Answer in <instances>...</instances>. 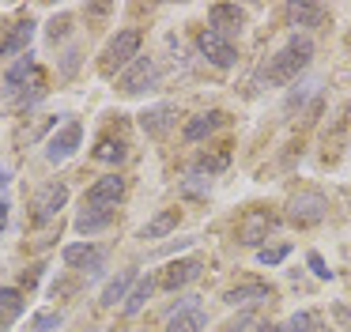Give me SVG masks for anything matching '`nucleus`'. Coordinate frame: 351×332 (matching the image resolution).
<instances>
[{
  "label": "nucleus",
  "mask_w": 351,
  "mask_h": 332,
  "mask_svg": "<svg viewBox=\"0 0 351 332\" xmlns=\"http://www.w3.org/2000/svg\"><path fill=\"white\" fill-rule=\"evenodd\" d=\"M197 49H200V57L208 60V64H215V68H234L238 64V49H234V42H230L227 34H219V30H200V38H197Z\"/></svg>",
  "instance_id": "4"
},
{
  "label": "nucleus",
  "mask_w": 351,
  "mask_h": 332,
  "mask_svg": "<svg viewBox=\"0 0 351 332\" xmlns=\"http://www.w3.org/2000/svg\"><path fill=\"white\" fill-rule=\"evenodd\" d=\"M61 257L69 268H80V272H99L102 261H106L102 246H91V241H72V246H64Z\"/></svg>",
  "instance_id": "10"
},
{
  "label": "nucleus",
  "mask_w": 351,
  "mask_h": 332,
  "mask_svg": "<svg viewBox=\"0 0 351 332\" xmlns=\"http://www.w3.org/2000/svg\"><path fill=\"white\" fill-rule=\"evenodd\" d=\"M230 332H268V321L257 313H238V321L230 324Z\"/></svg>",
  "instance_id": "27"
},
{
  "label": "nucleus",
  "mask_w": 351,
  "mask_h": 332,
  "mask_svg": "<svg viewBox=\"0 0 351 332\" xmlns=\"http://www.w3.org/2000/svg\"><path fill=\"white\" fill-rule=\"evenodd\" d=\"M182 193H185V196H208V193H212V178H204V174H193V178L182 181Z\"/></svg>",
  "instance_id": "28"
},
{
  "label": "nucleus",
  "mask_w": 351,
  "mask_h": 332,
  "mask_svg": "<svg viewBox=\"0 0 351 332\" xmlns=\"http://www.w3.org/2000/svg\"><path fill=\"white\" fill-rule=\"evenodd\" d=\"M287 253H291V246H272V249H257V261L265 264V268H276V264H283L287 261Z\"/></svg>",
  "instance_id": "30"
},
{
  "label": "nucleus",
  "mask_w": 351,
  "mask_h": 332,
  "mask_svg": "<svg viewBox=\"0 0 351 332\" xmlns=\"http://www.w3.org/2000/svg\"><path fill=\"white\" fill-rule=\"evenodd\" d=\"M219 125H223V113H219V110H215V113H197L193 121H185V132H182V136H185L189 143H200L204 136H212Z\"/></svg>",
  "instance_id": "18"
},
{
  "label": "nucleus",
  "mask_w": 351,
  "mask_h": 332,
  "mask_svg": "<svg viewBox=\"0 0 351 332\" xmlns=\"http://www.w3.org/2000/svg\"><path fill=\"white\" fill-rule=\"evenodd\" d=\"M321 329V317L313 309H302V313H291L283 324H276V332H317Z\"/></svg>",
  "instance_id": "24"
},
{
  "label": "nucleus",
  "mask_w": 351,
  "mask_h": 332,
  "mask_svg": "<svg viewBox=\"0 0 351 332\" xmlns=\"http://www.w3.org/2000/svg\"><path fill=\"white\" fill-rule=\"evenodd\" d=\"M272 230H276V215L265 208H250L238 219V241H242V246H261Z\"/></svg>",
  "instance_id": "8"
},
{
  "label": "nucleus",
  "mask_w": 351,
  "mask_h": 332,
  "mask_svg": "<svg viewBox=\"0 0 351 332\" xmlns=\"http://www.w3.org/2000/svg\"><path fill=\"white\" fill-rule=\"evenodd\" d=\"M200 272H204V264H200L197 257H185V261H174L167 272H162L159 287H162V291H178V287H189L193 279H200Z\"/></svg>",
  "instance_id": "13"
},
{
  "label": "nucleus",
  "mask_w": 351,
  "mask_h": 332,
  "mask_svg": "<svg viewBox=\"0 0 351 332\" xmlns=\"http://www.w3.org/2000/svg\"><path fill=\"white\" fill-rule=\"evenodd\" d=\"M178 226V208H167V211H159L155 219H147L144 226H140V238H167L170 230Z\"/></svg>",
  "instance_id": "23"
},
{
  "label": "nucleus",
  "mask_w": 351,
  "mask_h": 332,
  "mask_svg": "<svg viewBox=\"0 0 351 332\" xmlns=\"http://www.w3.org/2000/svg\"><path fill=\"white\" fill-rule=\"evenodd\" d=\"M189 246H197V238H178V241H170V246H162L155 257H170V253H182V249H189Z\"/></svg>",
  "instance_id": "33"
},
{
  "label": "nucleus",
  "mask_w": 351,
  "mask_h": 332,
  "mask_svg": "<svg viewBox=\"0 0 351 332\" xmlns=\"http://www.w3.org/2000/svg\"><path fill=\"white\" fill-rule=\"evenodd\" d=\"M325 215H328V200L317 189H302V193H295L287 200V219L295 226H317Z\"/></svg>",
  "instance_id": "3"
},
{
  "label": "nucleus",
  "mask_w": 351,
  "mask_h": 332,
  "mask_svg": "<svg viewBox=\"0 0 351 332\" xmlns=\"http://www.w3.org/2000/svg\"><path fill=\"white\" fill-rule=\"evenodd\" d=\"M106 226H114V208H84L76 215V230L80 234H99V230H106Z\"/></svg>",
  "instance_id": "17"
},
{
  "label": "nucleus",
  "mask_w": 351,
  "mask_h": 332,
  "mask_svg": "<svg viewBox=\"0 0 351 332\" xmlns=\"http://www.w3.org/2000/svg\"><path fill=\"white\" fill-rule=\"evenodd\" d=\"M332 317H336V324H340V329H351V302H336Z\"/></svg>",
  "instance_id": "32"
},
{
  "label": "nucleus",
  "mask_w": 351,
  "mask_h": 332,
  "mask_svg": "<svg viewBox=\"0 0 351 332\" xmlns=\"http://www.w3.org/2000/svg\"><path fill=\"white\" fill-rule=\"evenodd\" d=\"M95 158H99V163H121V158H125V143L121 140H102L99 147H95Z\"/></svg>",
  "instance_id": "26"
},
{
  "label": "nucleus",
  "mask_w": 351,
  "mask_h": 332,
  "mask_svg": "<svg viewBox=\"0 0 351 332\" xmlns=\"http://www.w3.org/2000/svg\"><path fill=\"white\" fill-rule=\"evenodd\" d=\"M140 42H144V34L140 30H117L114 38L106 42V49H102V57H99V68H102V75H117V72H125V68L132 64V60L140 57Z\"/></svg>",
  "instance_id": "2"
},
{
  "label": "nucleus",
  "mask_w": 351,
  "mask_h": 332,
  "mask_svg": "<svg viewBox=\"0 0 351 332\" xmlns=\"http://www.w3.org/2000/svg\"><path fill=\"white\" fill-rule=\"evenodd\" d=\"M268 298H272V287L261 283V279H245V283L230 287V291L223 294L227 306H250V302H268Z\"/></svg>",
  "instance_id": "14"
},
{
  "label": "nucleus",
  "mask_w": 351,
  "mask_h": 332,
  "mask_svg": "<svg viewBox=\"0 0 351 332\" xmlns=\"http://www.w3.org/2000/svg\"><path fill=\"white\" fill-rule=\"evenodd\" d=\"M152 291H155V279L152 276H136V283H132V291H129V298H125V313L129 317H136L140 309L147 306V298H152Z\"/></svg>",
  "instance_id": "22"
},
{
  "label": "nucleus",
  "mask_w": 351,
  "mask_h": 332,
  "mask_svg": "<svg viewBox=\"0 0 351 332\" xmlns=\"http://www.w3.org/2000/svg\"><path fill=\"white\" fill-rule=\"evenodd\" d=\"M64 27H69V15H61V19H53V23H49V38L57 42V38L64 34Z\"/></svg>",
  "instance_id": "34"
},
{
  "label": "nucleus",
  "mask_w": 351,
  "mask_h": 332,
  "mask_svg": "<svg viewBox=\"0 0 351 332\" xmlns=\"http://www.w3.org/2000/svg\"><path fill=\"white\" fill-rule=\"evenodd\" d=\"M306 261H310V268H313V276H317V279H332V268H325V257H321V253H310Z\"/></svg>",
  "instance_id": "31"
},
{
  "label": "nucleus",
  "mask_w": 351,
  "mask_h": 332,
  "mask_svg": "<svg viewBox=\"0 0 351 332\" xmlns=\"http://www.w3.org/2000/svg\"><path fill=\"white\" fill-rule=\"evenodd\" d=\"M121 196H125V178L106 174V178H99L91 189H87V208H114Z\"/></svg>",
  "instance_id": "12"
},
{
  "label": "nucleus",
  "mask_w": 351,
  "mask_h": 332,
  "mask_svg": "<svg viewBox=\"0 0 351 332\" xmlns=\"http://www.w3.org/2000/svg\"><path fill=\"white\" fill-rule=\"evenodd\" d=\"M64 204H69V185H64V181H49V185H42L38 193H34L31 219L34 223H49V219L61 215Z\"/></svg>",
  "instance_id": "6"
},
{
  "label": "nucleus",
  "mask_w": 351,
  "mask_h": 332,
  "mask_svg": "<svg viewBox=\"0 0 351 332\" xmlns=\"http://www.w3.org/2000/svg\"><path fill=\"white\" fill-rule=\"evenodd\" d=\"M245 23V12L238 4H215L212 8V30H219V34H238Z\"/></svg>",
  "instance_id": "16"
},
{
  "label": "nucleus",
  "mask_w": 351,
  "mask_h": 332,
  "mask_svg": "<svg viewBox=\"0 0 351 332\" xmlns=\"http://www.w3.org/2000/svg\"><path fill=\"white\" fill-rule=\"evenodd\" d=\"M19 313H23V294L12 287H0V332H8Z\"/></svg>",
  "instance_id": "20"
},
{
  "label": "nucleus",
  "mask_w": 351,
  "mask_h": 332,
  "mask_svg": "<svg viewBox=\"0 0 351 332\" xmlns=\"http://www.w3.org/2000/svg\"><path fill=\"white\" fill-rule=\"evenodd\" d=\"M174 125H178V106H170V102L147 106V110L140 113V128H144L152 140H162V136H167Z\"/></svg>",
  "instance_id": "9"
},
{
  "label": "nucleus",
  "mask_w": 351,
  "mask_h": 332,
  "mask_svg": "<svg viewBox=\"0 0 351 332\" xmlns=\"http://www.w3.org/2000/svg\"><path fill=\"white\" fill-rule=\"evenodd\" d=\"M4 226H8V200H0V234H4Z\"/></svg>",
  "instance_id": "35"
},
{
  "label": "nucleus",
  "mask_w": 351,
  "mask_h": 332,
  "mask_svg": "<svg viewBox=\"0 0 351 332\" xmlns=\"http://www.w3.org/2000/svg\"><path fill=\"white\" fill-rule=\"evenodd\" d=\"M204 329H208V317L197 306V298H185L167 321V332H204Z\"/></svg>",
  "instance_id": "11"
},
{
  "label": "nucleus",
  "mask_w": 351,
  "mask_h": 332,
  "mask_svg": "<svg viewBox=\"0 0 351 332\" xmlns=\"http://www.w3.org/2000/svg\"><path fill=\"white\" fill-rule=\"evenodd\" d=\"M287 15H291L295 27H325L328 23V12L321 4H291Z\"/></svg>",
  "instance_id": "21"
},
{
  "label": "nucleus",
  "mask_w": 351,
  "mask_h": 332,
  "mask_svg": "<svg viewBox=\"0 0 351 332\" xmlns=\"http://www.w3.org/2000/svg\"><path fill=\"white\" fill-rule=\"evenodd\" d=\"M31 324L38 332H53V329H61V324H64V313H57V309H42V313H34Z\"/></svg>",
  "instance_id": "29"
},
{
  "label": "nucleus",
  "mask_w": 351,
  "mask_h": 332,
  "mask_svg": "<svg viewBox=\"0 0 351 332\" xmlns=\"http://www.w3.org/2000/svg\"><path fill=\"white\" fill-rule=\"evenodd\" d=\"M84 143V125L80 121H69V125H61L53 136L46 140V163H64V158L76 155V147Z\"/></svg>",
  "instance_id": "7"
},
{
  "label": "nucleus",
  "mask_w": 351,
  "mask_h": 332,
  "mask_svg": "<svg viewBox=\"0 0 351 332\" xmlns=\"http://www.w3.org/2000/svg\"><path fill=\"white\" fill-rule=\"evenodd\" d=\"M310 60H313V38L310 34H291L287 42L268 57V64L261 68V83L283 87V83L298 80V72L310 68Z\"/></svg>",
  "instance_id": "1"
},
{
  "label": "nucleus",
  "mask_w": 351,
  "mask_h": 332,
  "mask_svg": "<svg viewBox=\"0 0 351 332\" xmlns=\"http://www.w3.org/2000/svg\"><path fill=\"white\" fill-rule=\"evenodd\" d=\"M31 38H34V23L31 19L16 23V27H12V34L0 42V53H4V57H12V53H31V49H27V45H31Z\"/></svg>",
  "instance_id": "19"
},
{
  "label": "nucleus",
  "mask_w": 351,
  "mask_h": 332,
  "mask_svg": "<svg viewBox=\"0 0 351 332\" xmlns=\"http://www.w3.org/2000/svg\"><path fill=\"white\" fill-rule=\"evenodd\" d=\"M132 283H136V268H121V272H117V276L114 279H110V283L106 287H102V306H117V302H121V306H125V298H129V291H132Z\"/></svg>",
  "instance_id": "15"
},
{
  "label": "nucleus",
  "mask_w": 351,
  "mask_h": 332,
  "mask_svg": "<svg viewBox=\"0 0 351 332\" xmlns=\"http://www.w3.org/2000/svg\"><path fill=\"white\" fill-rule=\"evenodd\" d=\"M155 83H159V68H155L152 57H136L129 68H125L121 75H117V87H121V95H144V91H152Z\"/></svg>",
  "instance_id": "5"
},
{
  "label": "nucleus",
  "mask_w": 351,
  "mask_h": 332,
  "mask_svg": "<svg viewBox=\"0 0 351 332\" xmlns=\"http://www.w3.org/2000/svg\"><path fill=\"white\" fill-rule=\"evenodd\" d=\"M27 75H34V53H23V57H19L16 64L8 68V75H4L8 91H19V87L27 83Z\"/></svg>",
  "instance_id": "25"
}]
</instances>
